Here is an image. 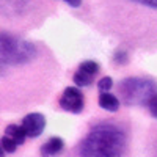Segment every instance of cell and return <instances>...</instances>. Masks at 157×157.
<instances>
[{"label": "cell", "instance_id": "6da1fadb", "mask_svg": "<svg viewBox=\"0 0 157 157\" xmlns=\"http://www.w3.org/2000/svg\"><path fill=\"white\" fill-rule=\"evenodd\" d=\"M126 149L124 130L110 121L91 127L80 145V157H123Z\"/></svg>", "mask_w": 157, "mask_h": 157}, {"label": "cell", "instance_id": "7a4b0ae2", "mask_svg": "<svg viewBox=\"0 0 157 157\" xmlns=\"http://www.w3.org/2000/svg\"><path fill=\"white\" fill-rule=\"evenodd\" d=\"M118 91L126 105H148L151 98L155 94V85L146 78L129 77L121 82Z\"/></svg>", "mask_w": 157, "mask_h": 157}, {"label": "cell", "instance_id": "3957f363", "mask_svg": "<svg viewBox=\"0 0 157 157\" xmlns=\"http://www.w3.org/2000/svg\"><path fill=\"white\" fill-rule=\"evenodd\" d=\"M36 49L27 43L17 39L11 35L3 33L2 35V63L5 64H17V63H25L35 58Z\"/></svg>", "mask_w": 157, "mask_h": 157}, {"label": "cell", "instance_id": "277c9868", "mask_svg": "<svg viewBox=\"0 0 157 157\" xmlns=\"http://www.w3.org/2000/svg\"><path fill=\"white\" fill-rule=\"evenodd\" d=\"M83 94L77 86H68L63 91V96L60 98V107L71 113H80L83 110Z\"/></svg>", "mask_w": 157, "mask_h": 157}, {"label": "cell", "instance_id": "5b68a950", "mask_svg": "<svg viewBox=\"0 0 157 157\" xmlns=\"http://www.w3.org/2000/svg\"><path fill=\"white\" fill-rule=\"evenodd\" d=\"M21 126L24 127L27 137L36 138V137H39V135L43 134V130L46 127V118L41 113H29L22 120V124Z\"/></svg>", "mask_w": 157, "mask_h": 157}, {"label": "cell", "instance_id": "8992f818", "mask_svg": "<svg viewBox=\"0 0 157 157\" xmlns=\"http://www.w3.org/2000/svg\"><path fill=\"white\" fill-rule=\"evenodd\" d=\"M63 148L64 141L60 137H52L41 146V157H55L63 151Z\"/></svg>", "mask_w": 157, "mask_h": 157}, {"label": "cell", "instance_id": "52a82bcc", "mask_svg": "<svg viewBox=\"0 0 157 157\" xmlns=\"http://www.w3.org/2000/svg\"><path fill=\"white\" fill-rule=\"evenodd\" d=\"M5 135L10 137L11 140H14L17 145H22L27 138V134H25V130L22 126H17V124H10L6 129H5Z\"/></svg>", "mask_w": 157, "mask_h": 157}, {"label": "cell", "instance_id": "ba28073f", "mask_svg": "<svg viewBox=\"0 0 157 157\" xmlns=\"http://www.w3.org/2000/svg\"><path fill=\"white\" fill-rule=\"evenodd\" d=\"M99 105L104 110L109 112H116L118 107H120V101H118L116 96L110 94V93H101L99 94Z\"/></svg>", "mask_w": 157, "mask_h": 157}, {"label": "cell", "instance_id": "9c48e42d", "mask_svg": "<svg viewBox=\"0 0 157 157\" xmlns=\"http://www.w3.org/2000/svg\"><path fill=\"white\" fill-rule=\"evenodd\" d=\"M72 80L78 86H88V85H91V82H93V77L85 74V72H82V71H77L74 74V77H72Z\"/></svg>", "mask_w": 157, "mask_h": 157}, {"label": "cell", "instance_id": "30bf717a", "mask_svg": "<svg viewBox=\"0 0 157 157\" xmlns=\"http://www.w3.org/2000/svg\"><path fill=\"white\" fill-rule=\"evenodd\" d=\"M78 71H82V72H85V74H88L91 77H94L98 74V71H99V64L96 61H83L80 64V68H78Z\"/></svg>", "mask_w": 157, "mask_h": 157}, {"label": "cell", "instance_id": "8fae6325", "mask_svg": "<svg viewBox=\"0 0 157 157\" xmlns=\"http://www.w3.org/2000/svg\"><path fill=\"white\" fill-rule=\"evenodd\" d=\"M17 143L14 141V140H11L10 137H6V135H3V138H2V149L5 151V152H14L16 149H17Z\"/></svg>", "mask_w": 157, "mask_h": 157}, {"label": "cell", "instance_id": "7c38bea8", "mask_svg": "<svg viewBox=\"0 0 157 157\" xmlns=\"http://www.w3.org/2000/svg\"><path fill=\"white\" fill-rule=\"evenodd\" d=\"M113 86V80H112V77H102L101 80L98 82V88L101 93H107V91Z\"/></svg>", "mask_w": 157, "mask_h": 157}, {"label": "cell", "instance_id": "4fadbf2b", "mask_svg": "<svg viewBox=\"0 0 157 157\" xmlns=\"http://www.w3.org/2000/svg\"><path fill=\"white\" fill-rule=\"evenodd\" d=\"M148 109H149V112H151V115L154 116V118H157V93L151 98V101L148 102Z\"/></svg>", "mask_w": 157, "mask_h": 157}, {"label": "cell", "instance_id": "5bb4252c", "mask_svg": "<svg viewBox=\"0 0 157 157\" xmlns=\"http://www.w3.org/2000/svg\"><path fill=\"white\" fill-rule=\"evenodd\" d=\"M126 61H127V55L124 54V52L118 50L115 54V63H126Z\"/></svg>", "mask_w": 157, "mask_h": 157}, {"label": "cell", "instance_id": "9a60e30c", "mask_svg": "<svg viewBox=\"0 0 157 157\" xmlns=\"http://www.w3.org/2000/svg\"><path fill=\"white\" fill-rule=\"evenodd\" d=\"M134 2H138L145 6H151V8H157V0H134Z\"/></svg>", "mask_w": 157, "mask_h": 157}, {"label": "cell", "instance_id": "2e32d148", "mask_svg": "<svg viewBox=\"0 0 157 157\" xmlns=\"http://www.w3.org/2000/svg\"><path fill=\"white\" fill-rule=\"evenodd\" d=\"M68 5H71V6H74V8H78L80 6V3H82V0H64Z\"/></svg>", "mask_w": 157, "mask_h": 157}]
</instances>
